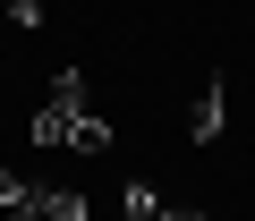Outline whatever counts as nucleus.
<instances>
[{"instance_id":"nucleus-1","label":"nucleus","mask_w":255,"mask_h":221,"mask_svg":"<svg viewBox=\"0 0 255 221\" xmlns=\"http://www.w3.org/2000/svg\"><path fill=\"white\" fill-rule=\"evenodd\" d=\"M26 136L51 153H111V119H94V110H85V68L68 60L60 77H51V102L34 110V119H26Z\"/></svg>"},{"instance_id":"nucleus-7","label":"nucleus","mask_w":255,"mask_h":221,"mask_svg":"<svg viewBox=\"0 0 255 221\" xmlns=\"http://www.w3.org/2000/svg\"><path fill=\"white\" fill-rule=\"evenodd\" d=\"M9 221H51V213H43L34 196H26V204H9Z\"/></svg>"},{"instance_id":"nucleus-4","label":"nucleus","mask_w":255,"mask_h":221,"mask_svg":"<svg viewBox=\"0 0 255 221\" xmlns=\"http://www.w3.org/2000/svg\"><path fill=\"white\" fill-rule=\"evenodd\" d=\"M34 204H43V213H51V221H85V213H94V204H85V196H77V187H51V179H43V187H34Z\"/></svg>"},{"instance_id":"nucleus-3","label":"nucleus","mask_w":255,"mask_h":221,"mask_svg":"<svg viewBox=\"0 0 255 221\" xmlns=\"http://www.w3.org/2000/svg\"><path fill=\"white\" fill-rule=\"evenodd\" d=\"M119 204H128V221H204L196 204H162L145 179H128V187H119Z\"/></svg>"},{"instance_id":"nucleus-6","label":"nucleus","mask_w":255,"mask_h":221,"mask_svg":"<svg viewBox=\"0 0 255 221\" xmlns=\"http://www.w3.org/2000/svg\"><path fill=\"white\" fill-rule=\"evenodd\" d=\"M26 196H34V187H26L17 170H0V213H9V204H26Z\"/></svg>"},{"instance_id":"nucleus-5","label":"nucleus","mask_w":255,"mask_h":221,"mask_svg":"<svg viewBox=\"0 0 255 221\" xmlns=\"http://www.w3.org/2000/svg\"><path fill=\"white\" fill-rule=\"evenodd\" d=\"M0 9H9V26H26V34L43 26V0H0Z\"/></svg>"},{"instance_id":"nucleus-2","label":"nucleus","mask_w":255,"mask_h":221,"mask_svg":"<svg viewBox=\"0 0 255 221\" xmlns=\"http://www.w3.org/2000/svg\"><path fill=\"white\" fill-rule=\"evenodd\" d=\"M221 128H230V85H221V77H204V94H196V119H187V136H196V145H221Z\"/></svg>"}]
</instances>
